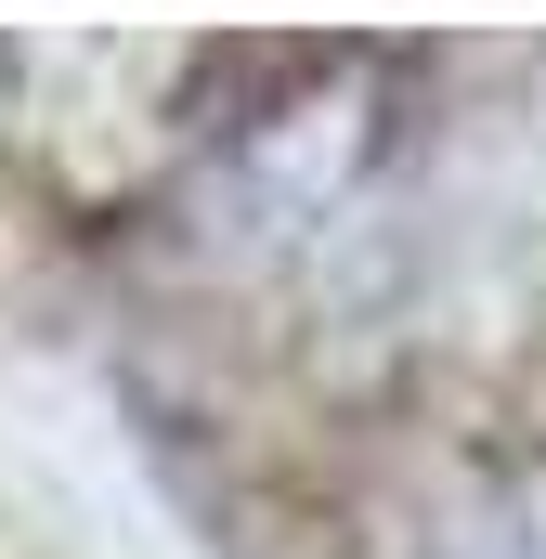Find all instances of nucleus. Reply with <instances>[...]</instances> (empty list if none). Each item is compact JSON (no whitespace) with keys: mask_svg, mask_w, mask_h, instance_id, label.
Returning a JSON list of instances; mask_svg holds the SVG:
<instances>
[{"mask_svg":"<svg viewBox=\"0 0 546 559\" xmlns=\"http://www.w3.org/2000/svg\"><path fill=\"white\" fill-rule=\"evenodd\" d=\"M416 559H546V481H455Z\"/></svg>","mask_w":546,"mask_h":559,"instance_id":"f257e3e1","label":"nucleus"}]
</instances>
